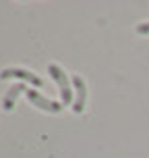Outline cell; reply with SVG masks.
Wrapping results in <instances>:
<instances>
[{
	"instance_id": "obj_4",
	"label": "cell",
	"mask_w": 149,
	"mask_h": 158,
	"mask_svg": "<svg viewBox=\"0 0 149 158\" xmlns=\"http://www.w3.org/2000/svg\"><path fill=\"white\" fill-rule=\"evenodd\" d=\"M73 85L77 89V94H75V102H73V110L81 114V112L85 110V102H87V85H85V79L81 77V75H73Z\"/></svg>"
},
{
	"instance_id": "obj_2",
	"label": "cell",
	"mask_w": 149,
	"mask_h": 158,
	"mask_svg": "<svg viewBox=\"0 0 149 158\" xmlns=\"http://www.w3.org/2000/svg\"><path fill=\"white\" fill-rule=\"evenodd\" d=\"M10 77H17V79H21V81H29L35 87H44V79L39 77V75H35L33 71H27V69L8 67V69H4V71L0 73V79H10Z\"/></svg>"
},
{
	"instance_id": "obj_5",
	"label": "cell",
	"mask_w": 149,
	"mask_h": 158,
	"mask_svg": "<svg viewBox=\"0 0 149 158\" xmlns=\"http://www.w3.org/2000/svg\"><path fill=\"white\" fill-rule=\"evenodd\" d=\"M23 92H27L25 83H15L13 87H8L4 98H2V108H4V110H13L15 104H17V98L23 94Z\"/></svg>"
},
{
	"instance_id": "obj_1",
	"label": "cell",
	"mask_w": 149,
	"mask_h": 158,
	"mask_svg": "<svg viewBox=\"0 0 149 158\" xmlns=\"http://www.w3.org/2000/svg\"><path fill=\"white\" fill-rule=\"evenodd\" d=\"M48 73H50V75H52V79L58 83L62 104H73V102H75V98H73V87H71V81H73V79L66 77V73H64L58 64H48Z\"/></svg>"
},
{
	"instance_id": "obj_3",
	"label": "cell",
	"mask_w": 149,
	"mask_h": 158,
	"mask_svg": "<svg viewBox=\"0 0 149 158\" xmlns=\"http://www.w3.org/2000/svg\"><path fill=\"white\" fill-rule=\"evenodd\" d=\"M25 96H27V100L33 104V106H37L39 110H46V112H60L62 110V104L60 102H54V100H48V98H44V96L39 94V92H35V89H27L25 92Z\"/></svg>"
},
{
	"instance_id": "obj_6",
	"label": "cell",
	"mask_w": 149,
	"mask_h": 158,
	"mask_svg": "<svg viewBox=\"0 0 149 158\" xmlns=\"http://www.w3.org/2000/svg\"><path fill=\"white\" fill-rule=\"evenodd\" d=\"M137 31L143 33V35H149V21H147V23H139V25H137Z\"/></svg>"
}]
</instances>
